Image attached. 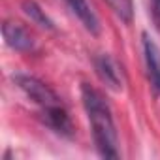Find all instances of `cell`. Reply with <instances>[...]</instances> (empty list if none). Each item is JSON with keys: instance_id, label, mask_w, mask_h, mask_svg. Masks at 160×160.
Segmentation results:
<instances>
[{"instance_id": "obj_8", "label": "cell", "mask_w": 160, "mask_h": 160, "mask_svg": "<svg viewBox=\"0 0 160 160\" xmlns=\"http://www.w3.org/2000/svg\"><path fill=\"white\" fill-rule=\"evenodd\" d=\"M23 10H25V13L36 23V25H40V27H43V28H53V21L45 15V12L34 2V0H25L23 2Z\"/></svg>"}, {"instance_id": "obj_6", "label": "cell", "mask_w": 160, "mask_h": 160, "mask_svg": "<svg viewBox=\"0 0 160 160\" xmlns=\"http://www.w3.org/2000/svg\"><path fill=\"white\" fill-rule=\"evenodd\" d=\"M42 113H43V121L55 132H58L60 136H66V138L73 136V124H72L70 115L64 109V106H55V108H49V109H42Z\"/></svg>"}, {"instance_id": "obj_1", "label": "cell", "mask_w": 160, "mask_h": 160, "mask_svg": "<svg viewBox=\"0 0 160 160\" xmlns=\"http://www.w3.org/2000/svg\"><path fill=\"white\" fill-rule=\"evenodd\" d=\"M81 98L85 111L89 115V122L92 128L94 143L104 158H119L117 151V132L111 117V109L104 96L91 85L83 83L81 87Z\"/></svg>"}, {"instance_id": "obj_3", "label": "cell", "mask_w": 160, "mask_h": 160, "mask_svg": "<svg viewBox=\"0 0 160 160\" xmlns=\"http://www.w3.org/2000/svg\"><path fill=\"white\" fill-rule=\"evenodd\" d=\"M94 68H96L98 77L102 79V83H106L113 91H122L126 77H124V70L117 58H113L108 53H102L94 58Z\"/></svg>"}, {"instance_id": "obj_2", "label": "cell", "mask_w": 160, "mask_h": 160, "mask_svg": "<svg viewBox=\"0 0 160 160\" xmlns=\"http://www.w3.org/2000/svg\"><path fill=\"white\" fill-rule=\"evenodd\" d=\"M15 85L34 102L38 104L42 109H49V108H55V106H62L60 98L57 96V92L45 85L43 81H40L38 77H32V75H15L13 77Z\"/></svg>"}, {"instance_id": "obj_4", "label": "cell", "mask_w": 160, "mask_h": 160, "mask_svg": "<svg viewBox=\"0 0 160 160\" xmlns=\"http://www.w3.org/2000/svg\"><path fill=\"white\" fill-rule=\"evenodd\" d=\"M2 34H4V40L6 43L15 49V51H21V53H30L34 47H36V40L34 36L21 25V23H15V21H6L2 25Z\"/></svg>"}, {"instance_id": "obj_7", "label": "cell", "mask_w": 160, "mask_h": 160, "mask_svg": "<svg viewBox=\"0 0 160 160\" xmlns=\"http://www.w3.org/2000/svg\"><path fill=\"white\" fill-rule=\"evenodd\" d=\"M66 4L70 6V10L79 17V21H81L85 25L87 30L91 32H98V19H96V13L92 12V8L89 6L87 0H66Z\"/></svg>"}, {"instance_id": "obj_9", "label": "cell", "mask_w": 160, "mask_h": 160, "mask_svg": "<svg viewBox=\"0 0 160 160\" xmlns=\"http://www.w3.org/2000/svg\"><path fill=\"white\" fill-rule=\"evenodd\" d=\"M106 4L113 10V13L124 21V23H130L132 17H134V4L132 0H106Z\"/></svg>"}, {"instance_id": "obj_5", "label": "cell", "mask_w": 160, "mask_h": 160, "mask_svg": "<svg viewBox=\"0 0 160 160\" xmlns=\"http://www.w3.org/2000/svg\"><path fill=\"white\" fill-rule=\"evenodd\" d=\"M143 49H145V62L147 73L156 91H160V49L149 34H143Z\"/></svg>"}]
</instances>
